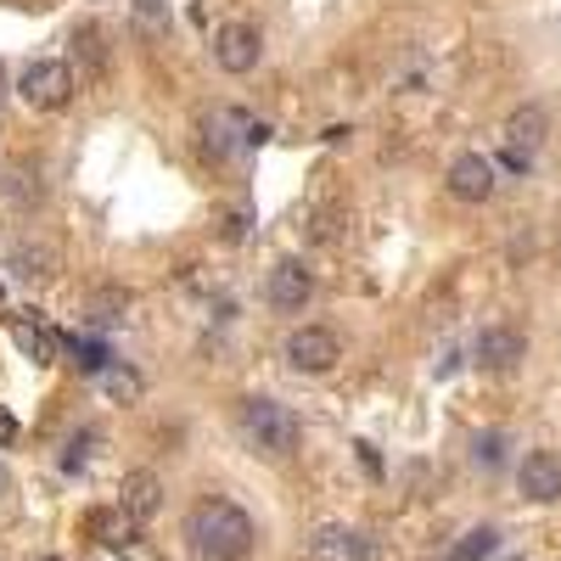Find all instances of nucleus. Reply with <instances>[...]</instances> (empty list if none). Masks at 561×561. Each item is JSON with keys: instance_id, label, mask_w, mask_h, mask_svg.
<instances>
[{"instance_id": "nucleus-1", "label": "nucleus", "mask_w": 561, "mask_h": 561, "mask_svg": "<svg viewBox=\"0 0 561 561\" xmlns=\"http://www.w3.org/2000/svg\"><path fill=\"white\" fill-rule=\"evenodd\" d=\"M185 539L208 561H248L259 545V528L237 500H197L192 517H185Z\"/></svg>"}, {"instance_id": "nucleus-2", "label": "nucleus", "mask_w": 561, "mask_h": 561, "mask_svg": "<svg viewBox=\"0 0 561 561\" xmlns=\"http://www.w3.org/2000/svg\"><path fill=\"white\" fill-rule=\"evenodd\" d=\"M237 421H242V438H248L259 455H270V460H287V455L298 449V433H304L298 415L280 404V399H264V393L242 399Z\"/></svg>"}, {"instance_id": "nucleus-3", "label": "nucleus", "mask_w": 561, "mask_h": 561, "mask_svg": "<svg viewBox=\"0 0 561 561\" xmlns=\"http://www.w3.org/2000/svg\"><path fill=\"white\" fill-rule=\"evenodd\" d=\"M264 140H270V129H264L253 113H242V107H214V113L203 118V147H208L214 158L253 152V147H264Z\"/></svg>"}, {"instance_id": "nucleus-4", "label": "nucleus", "mask_w": 561, "mask_h": 561, "mask_svg": "<svg viewBox=\"0 0 561 561\" xmlns=\"http://www.w3.org/2000/svg\"><path fill=\"white\" fill-rule=\"evenodd\" d=\"M18 96H23L28 107H39V113L68 107V102H73V68H68V62H34V68H23Z\"/></svg>"}, {"instance_id": "nucleus-5", "label": "nucleus", "mask_w": 561, "mask_h": 561, "mask_svg": "<svg viewBox=\"0 0 561 561\" xmlns=\"http://www.w3.org/2000/svg\"><path fill=\"white\" fill-rule=\"evenodd\" d=\"M337 359H343V348H337V337L325 332V325H298V332L287 337V365L304 370V377H325Z\"/></svg>"}, {"instance_id": "nucleus-6", "label": "nucleus", "mask_w": 561, "mask_h": 561, "mask_svg": "<svg viewBox=\"0 0 561 561\" xmlns=\"http://www.w3.org/2000/svg\"><path fill=\"white\" fill-rule=\"evenodd\" d=\"M259 57H264V34H259L253 23H225V28L214 34V62H219L225 73H253Z\"/></svg>"}, {"instance_id": "nucleus-7", "label": "nucleus", "mask_w": 561, "mask_h": 561, "mask_svg": "<svg viewBox=\"0 0 561 561\" xmlns=\"http://www.w3.org/2000/svg\"><path fill=\"white\" fill-rule=\"evenodd\" d=\"M264 298H270L280 314H298V309L314 298V275H309L298 259H280V264L270 270V287H264Z\"/></svg>"}, {"instance_id": "nucleus-8", "label": "nucleus", "mask_w": 561, "mask_h": 561, "mask_svg": "<svg viewBox=\"0 0 561 561\" xmlns=\"http://www.w3.org/2000/svg\"><path fill=\"white\" fill-rule=\"evenodd\" d=\"M449 197L460 203H489L494 197V163L483 152H460L449 163Z\"/></svg>"}, {"instance_id": "nucleus-9", "label": "nucleus", "mask_w": 561, "mask_h": 561, "mask_svg": "<svg viewBox=\"0 0 561 561\" xmlns=\"http://www.w3.org/2000/svg\"><path fill=\"white\" fill-rule=\"evenodd\" d=\"M517 489H523V500H534V505L561 500V460H556L550 449H534V455L517 466Z\"/></svg>"}, {"instance_id": "nucleus-10", "label": "nucleus", "mask_w": 561, "mask_h": 561, "mask_svg": "<svg viewBox=\"0 0 561 561\" xmlns=\"http://www.w3.org/2000/svg\"><path fill=\"white\" fill-rule=\"evenodd\" d=\"M309 561H370V539H365L359 528L325 523V528H314V539H309Z\"/></svg>"}, {"instance_id": "nucleus-11", "label": "nucleus", "mask_w": 561, "mask_h": 561, "mask_svg": "<svg viewBox=\"0 0 561 561\" xmlns=\"http://www.w3.org/2000/svg\"><path fill=\"white\" fill-rule=\"evenodd\" d=\"M545 135H550V118L539 102H523L517 113L505 118V152H517V158H534L545 147Z\"/></svg>"}, {"instance_id": "nucleus-12", "label": "nucleus", "mask_w": 561, "mask_h": 561, "mask_svg": "<svg viewBox=\"0 0 561 561\" xmlns=\"http://www.w3.org/2000/svg\"><path fill=\"white\" fill-rule=\"evenodd\" d=\"M523 354H528V343H523L517 325H489V332L478 337V365L483 370H517Z\"/></svg>"}, {"instance_id": "nucleus-13", "label": "nucleus", "mask_w": 561, "mask_h": 561, "mask_svg": "<svg viewBox=\"0 0 561 561\" xmlns=\"http://www.w3.org/2000/svg\"><path fill=\"white\" fill-rule=\"evenodd\" d=\"M158 505H163V483H158V472H129V478H124V489H118V511H129L135 523H147V517H158Z\"/></svg>"}, {"instance_id": "nucleus-14", "label": "nucleus", "mask_w": 561, "mask_h": 561, "mask_svg": "<svg viewBox=\"0 0 561 561\" xmlns=\"http://www.w3.org/2000/svg\"><path fill=\"white\" fill-rule=\"evenodd\" d=\"M90 534H96L107 550H118V556H129L140 545V523L129 517V511H96V517H90Z\"/></svg>"}, {"instance_id": "nucleus-15", "label": "nucleus", "mask_w": 561, "mask_h": 561, "mask_svg": "<svg viewBox=\"0 0 561 561\" xmlns=\"http://www.w3.org/2000/svg\"><path fill=\"white\" fill-rule=\"evenodd\" d=\"M12 337H18V348L34 359V365H51V354H57V343H51V332H39V325H28V320H18L12 325Z\"/></svg>"}, {"instance_id": "nucleus-16", "label": "nucleus", "mask_w": 561, "mask_h": 561, "mask_svg": "<svg viewBox=\"0 0 561 561\" xmlns=\"http://www.w3.org/2000/svg\"><path fill=\"white\" fill-rule=\"evenodd\" d=\"M68 348H73V365H79V370H90V377H102L107 359H113V354H107V343H96V337H73Z\"/></svg>"}, {"instance_id": "nucleus-17", "label": "nucleus", "mask_w": 561, "mask_h": 561, "mask_svg": "<svg viewBox=\"0 0 561 561\" xmlns=\"http://www.w3.org/2000/svg\"><path fill=\"white\" fill-rule=\"evenodd\" d=\"M494 545H500V534H494V528H472V534H466V539L449 550V561H483Z\"/></svg>"}, {"instance_id": "nucleus-18", "label": "nucleus", "mask_w": 561, "mask_h": 561, "mask_svg": "<svg viewBox=\"0 0 561 561\" xmlns=\"http://www.w3.org/2000/svg\"><path fill=\"white\" fill-rule=\"evenodd\" d=\"M12 264H18V275H51L57 253H51V248H18Z\"/></svg>"}, {"instance_id": "nucleus-19", "label": "nucleus", "mask_w": 561, "mask_h": 561, "mask_svg": "<svg viewBox=\"0 0 561 561\" xmlns=\"http://www.w3.org/2000/svg\"><path fill=\"white\" fill-rule=\"evenodd\" d=\"M102 382H107L113 399H140V377H135V370H124V365H107Z\"/></svg>"}, {"instance_id": "nucleus-20", "label": "nucleus", "mask_w": 561, "mask_h": 561, "mask_svg": "<svg viewBox=\"0 0 561 561\" xmlns=\"http://www.w3.org/2000/svg\"><path fill=\"white\" fill-rule=\"evenodd\" d=\"M472 455H478V460H483V466H500V460H505V433H483V438H478V449H472Z\"/></svg>"}, {"instance_id": "nucleus-21", "label": "nucleus", "mask_w": 561, "mask_h": 561, "mask_svg": "<svg viewBox=\"0 0 561 561\" xmlns=\"http://www.w3.org/2000/svg\"><path fill=\"white\" fill-rule=\"evenodd\" d=\"M7 444H18V415L0 404V449H7Z\"/></svg>"}, {"instance_id": "nucleus-22", "label": "nucleus", "mask_w": 561, "mask_h": 561, "mask_svg": "<svg viewBox=\"0 0 561 561\" xmlns=\"http://www.w3.org/2000/svg\"><path fill=\"white\" fill-rule=\"evenodd\" d=\"M12 494V472H7V460H0V500Z\"/></svg>"}, {"instance_id": "nucleus-23", "label": "nucleus", "mask_w": 561, "mask_h": 561, "mask_svg": "<svg viewBox=\"0 0 561 561\" xmlns=\"http://www.w3.org/2000/svg\"><path fill=\"white\" fill-rule=\"evenodd\" d=\"M45 561H62V556H45Z\"/></svg>"}, {"instance_id": "nucleus-24", "label": "nucleus", "mask_w": 561, "mask_h": 561, "mask_svg": "<svg viewBox=\"0 0 561 561\" xmlns=\"http://www.w3.org/2000/svg\"><path fill=\"white\" fill-rule=\"evenodd\" d=\"M511 561H523V556H511Z\"/></svg>"}]
</instances>
